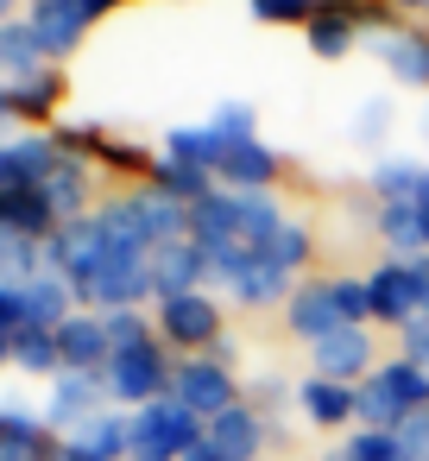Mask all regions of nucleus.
<instances>
[{"mask_svg":"<svg viewBox=\"0 0 429 461\" xmlns=\"http://www.w3.org/2000/svg\"><path fill=\"white\" fill-rule=\"evenodd\" d=\"M372 316V297H366V278H309L290 291L284 303V322L303 335V341H322L335 329H360Z\"/></svg>","mask_w":429,"mask_h":461,"instance_id":"nucleus-1","label":"nucleus"},{"mask_svg":"<svg viewBox=\"0 0 429 461\" xmlns=\"http://www.w3.org/2000/svg\"><path fill=\"white\" fill-rule=\"evenodd\" d=\"M353 411L366 429H398L410 411H429V366H416V360L372 366L353 392Z\"/></svg>","mask_w":429,"mask_h":461,"instance_id":"nucleus-2","label":"nucleus"},{"mask_svg":"<svg viewBox=\"0 0 429 461\" xmlns=\"http://www.w3.org/2000/svg\"><path fill=\"white\" fill-rule=\"evenodd\" d=\"M202 442V417L177 398H152L133 411V461H183Z\"/></svg>","mask_w":429,"mask_h":461,"instance_id":"nucleus-3","label":"nucleus"},{"mask_svg":"<svg viewBox=\"0 0 429 461\" xmlns=\"http://www.w3.org/2000/svg\"><path fill=\"white\" fill-rule=\"evenodd\" d=\"M108 398L121 404H152V398H171V360L158 354V341H139V348H114L108 366Z\"/></svg>","mask_w":429,"mask_h":461,"instance_id":"nucleus-4","label":"nucleus"},{"mask_svg":"<svg viewBox=\"0 0 429 461\" xmlns=\"http://www.w3.org/2000/svg\"><path fill=\"white\" fill-rule=\"evenodd\" d=\"M360 51H372L391 70V83L429 89V32H416V26H379V20L360 14Z\"/></svg>","mask_w":429,"mask_h":461,"instance_id":"nucleus-5","label":"nucleus"},{"mask_svg":"<svg viewBox=\"0 0 429 461\" xmlns=\"http://www.w3.org/2000/svg\"><path fill=\"white\" fill-rule=\"evenodd\" d=\"M171 398L196 417H221V411H234V373L209 354H190L171 366Z\"/></svg>","mask_w":429,"mask_h":461,"instance_id":"nucleus-6","label":"nucleus"},{"mask_svg":"<svg viewBox=\"0 0 429 461\" xmlns=\"http://www.w3.org/2000/svg\"><path fill=\"white\" fill-rule=\"evenodd\" d=\"M158 329H165V341H177V348H215L221 341V303L209 297V291H183V297H165L158 303Z\"/></svg>","mask_w":429,"mask_h":461,"instance_id":"nucleus-7","label":"nucleus"},{"mask_svg":"<svg viewBox=\"0 0 429 461\" xmlns=\"http://www.w3.org/2000/svg\"><path fill=\"white\" fill-rule=\"evenodd\" d=\"M146 272H152V297H183V291H202L209 285V259H202V240H165L146 253Z\"/></svg>","mask_w":429,"mask_h":461,"instance_id":"nucleus-8","label":"nucleus"},{"mask_svg":"<svg viewBox=\"0 0 429 461\" xmlns=\"http://www.w3.org/2000/svg\"><path fill=\"white\" fill-rule=\"evenodd\" d=\"M366 297H372V316L391 322V329L423 316V291H416V272L404 259H385L379 272H366Z\"/></svg>","mask_w":429,"mask_h":461,"instance_id":"nucleus-9","label":"nucleus"},{"mask_svg":"<svg viewBox=\"0 0 429 461\" xmlns=\"http://www.w3.org/2000/svg\"><path fill=\"white\" fill-rule=\"evenodd\" d=\"M102 259H108V253H102V234H95L89 215H83V221H64V228L45 240V272H58V278H70V285H83Z\"/></svg>","mask_w":429,"mask_h":461,"instance_id":"nucleus-10","label":"nucleus"},{"mask_svg":"<svg viewBox=\"0 0 429 461\" xmlns=\"http://www.w3.org/2000/svg\"><path fill=\"white\" fill-rule=\"evenodd\" d=\"M102 398H108V379H102V373H76V366H64L58 385H51L45 417H51L58 429H83L89 417H102Z\"/></svg>","mask_w":429,"mask_h":461,"instance_id":"nucleus-11","label":"nucleus"},{"mask_svg":"<svg viewBox=\"0 0 429 461\" xmlns=\"http://www.w3.org/2000/svg\"><path fill=\"white\" fill-rule=\"evenodd\" d=\"M95 234H102V253L108 259H146L152 253V234H146V221H139V209H133V196H114V203H95Z\"/></svg>","mask_w":429,"mask_h":461,"instance_id":"nucleus-12","label":"nucleus"},{"mask_svg":"<svg viewBox=\"0 0 429 461\" xmlns=\"http://www.w3.org/2000/svg\"><path fill=\"white\" fill-rule=\"evenodd\" d=\"M58 354H64V366H76V373H102L108 354H114L102 310H76V316L58 329Z\"/></svg>","mask_w":429,"mask_h":461,"instance_id":"nucleus-13","label":"nucleus"},{"mask_svg":"<svg viewBox=\"0 0 429 461\" xmlns=\"http://www.w3.org/2000/svg\"><path fill=\"white\" fill-rule=\"evenodd\" d=\"M309 360H316V373L322 379H360V373H372V341H366V329H335V335H322V341H309Z\"/></svg>","mask_w":429,"mask_h":461,"instance_id":"nucleus-14","label":"nucleus"},{"mask_svg":"<svg viewBox=\"0 0 429 461\" xmlns=\"http://www.w3.org/2000/svg\"><path fill=\"white\" fill-rule=\"evenodd\" d=\"M39 190H45V203H51L58 228H64V221L95 215V209H89V158H83V152H64V165H58V171H51Z\"/></svg>","mask_w":429,"mask_h":461,"instance_id":"nucleus-15","label":"nucleus"},{"mask_svg":"<svg viewBox=\"0 0 429 461\" xmlns=\"http://www.w3.org/2000/svg\"><path fill=\"white\" fill-rule=\"evenodd\" d=\"M70 303H76V285H70V278H58V272H39V278H32V285L20 291L26 329H51V335H58V329H64V322L76 316Z\"/></svg>","mask_w":429,"mask_h":461,"instance_id":"nucleus-16","label":"nucleus"},{"mask_svg":"<svg viewBox=\"0 0 429 461\" xmlns=\"http://www.w3.org/2000/svg\"><path fill=\"white\" fill-rule=\"evenodd\" d=\"M95 20L89 14H76L70 0H32V32H39V45H45V58H70L76 45H83V32H89Z\"/></svg>","mask_w":429,"mask_h":461,"instance_id":"nucleus-17","label":"nucleus"},{"mask_svg":"<svg viewBox=\"0 0 429 461\" xmlns=\"http://www.w3.org/2000/svg\"><path fill=\"white\" fill-rule=\"evenodd\" d=\"M228 146H234V140H228L215 121H202V127H171V133L158 140V152H165V158H177V165H196V171H221Z\"/></svg>","mask_w":429,"mask_h":461,"instance_id":"nucleus-18","label":"nucleus"},{"mask_svg":"<svg viewBox=\"0 0 429 461\" xmlns=\"http://www.w3.org/2000/svg\"><path fill=\"white\" fill-rule=\"evenodd\" d=\"M215 177H221V190H272V177H278V152H272L265 140H234Z\"/></svg>","mask_w":429,"mask_h":461,"instance_id":"nucleus-19","label":"nucleus"},{"mask_svg":"<svg viewBox=\"0 0 429 461\" xmlns=\"http://www.w3.org/2000/svg\"><path fill=\"white\" fill-rule=\"evenodd\" d=\"M379 240H385V253L391 259H423L429 253V215L416 209V203H385L379 209Z\"/></svg>","mask_w":429,"mask_h":461,"instance_id":"nucleus-20","label":"nucleus"},{"mask_svg":"<svg viewBox=\"0 0 429 461\" xmlns=\"http://www.w3.org/2000/svg\"><path fill=\"white\" fill-rule=\"evenodd\" d=\"M202 442H209V448H215L221 461H253V455H259V417H253L246 404H234V411L209 417Z\"/></svg>","mask_w":429,"mask_h":461,"instance_id":"nucleus-21","label":"nucleus"},{"mask_svg":"<svg viewBox=\"0 0 429 461\" xmlns=\"http://www.w3.org/2000/svg\"><path fill=\"white\" fill-rule=\"evenodd\" d=\"M133 209H139L152 247H165V240H190V203H177V196H165V190L146 184V190H133Z\"/></svg>","mask_w":429,"mask_h":461,"instance_id":"nucleus-22","label":"nucleus"},{"mask_svg":"<svg viewBox=\"0 0 429 461\" xmlns=\"http://www.w3.org/2000/svg\"><path fill=\"white\" fill-rule=\"evenodd\" d=\"M70 442H76L89 461H121V455H133V417L102 411V417H89L83 429H70Z\"/></svg>","mask_w":429,"mask_h":461,"instance_id":"nucleus-23","label":"nucleus"},{"mask_svg":"<svg viewBox=\"0 0 429 461\" xmlns=\"http://www.w3.org/2000/svg\"><path fill=\"white\" fill-rule=\"evenodd\" d=\"M45 70V45L32 32V20H7L0 26V77L20 83V77H39Z\"/></svg>","mask_w":429,"mask_h":461,"instance_id":"nucleus-24","label":"nucleus"},{"mask_svg":"<svg viewBox=\"0 0 429 461\" xmlns=\"http://www.w3.org/2000/svg\"><path fill=\"white\" fill-rule=\"evenodd\" d=\"M51 436H45V423L39 417H26V411H0V461H51Z\"/></svg>","mask_w":429,"mask_h":461,"instance_id":"nucleus-25","label":"nucleus"},{"mask_svg":"<svg viewBox=\"0 0 429 461\" xmlns=\"http://www.w3.org/2000/svg\"><path fill=\"white\" fill-rule=\"evenodd\" d=\"M303 32H309V51H316V58H347V51L360 45V14H353V7H322Z\"/></svg>","mask_w":429,"mask_h":461,"instance_id":"nucleus-26","label":"nucleus"},{"mask_svg":"<svg viewBox=\"0 0 429 461\" xmlns=\"http://www.w3.org/2000/svg\"><path fill=\"white\" fill-rule=\"evenodd\" d=\"M234 228H240V240H246V247H265V240L284 228V215H278L272 190H234Z\"/></svg>","mask_w":429,"mask_h":461,"instance_id":"nucleus-27","label":"nucleus"},{"mask_svg":"<svg viewBox=\"0 0 429 461\" xmlns=\"http://www.w3.org/2000/svg\"><path fill=\"white\" fill-rule=\"evenodd\" d=\"M297 404H303L309 423H347V417H360V411H353V392H347L341 379H322V373L297 385Z\"/></svg>","mask_w":429,"mask_h":461,"instance_id":"nucleus-28","label":"nucleus"},{"mask_svg":"<svg viewBox=\"0 0 429 461\" xmlns=\"http://www.w3.org/2000/svg\"><path fill=\"white\" fill-rule=\"evenodd\" d=\"M234 303H246V310H265V303H290V272H278V266H265L259 253H253V266L234 278Z\"/></svg>","mask_w":429,"mask_h":461,"instance_id":"nucleus-29","label":"nucleus"},{"mask_svg":"<svg viewBox=\"0 0 429 461\" xmlns=\"http://www.w3.org/2000/svg\"><path fill=\"white\" fill-rule=\"evenodd\" d=\"M7 146H13V165L26 171V184H45V177L64 165V152H70L58 133H13Z\"/></svg>","mask_w":429,"mask_h":461,"instance_id":"nucleus-30","label":"nucleus"},{"mask_svg":"<svg viewBox=\"0 0 429 461\" xmlns=\"http://www.w3.org/2000/svg\"><path fill=\"white\" fill-rule=\"evenodd\" d=\"M209 177H215V171H196V165H177V158H158V165H152V190H165V196H177V203L215 196Z\"/></svg>","mask_w":429,"mask_h":461,"instance_id":"nucleus-31","label":"nucleus"},{"mask_svg":"<svg viewBox=\"0 0 429 461\" xmlns=\"http://www.w3.org/2000/svg\"><path fill=\"white\" fill-rule=\"evenodd\" d=\"M416 184H423V165H416V158H385V165L372 171L379 209H385V203H416Z\"/></svg>","mask_w":429,"mask_h":461,"instance_id":"nucleus-32","label":"nucleus"},{"mask_svg":"<svg viewBox=\"0 0 429 461\" xmlns=\"http://www.w3.org/2000/svg\"><path fill=\"white\" fill-rule=\"evenodd\" d=\"M13 360H20L26 373H51V379L64 373V354H58V335H51V329H20V335H13Z\"/></svg>","mask_w":429,"mask_h":461,"instance_id":"nucleus-33","label":"nucleus"},{"mask_svg":"<svg viewBox=\"0 0 429 461\" xmlns=\"http://www.w3.org/2000/svg\"><path fill=\"white\" fill-rule=\"evenodd\" d=\"M259 259H265V266H278V272H297V266L309 259V228H303V221H284V228L259 247Z\"/></svg>","mask_w":429,"mask_h":461,"instance_id":"nucleus-34","label":"nucleus"},{"mask_svg":"<svg viewBox=\"0 0 429 461\" xmlns=\"http://www.w3.org/2000/svg\"><path fill=\"white\" fill-rule=\"evenodd\" d=\"M13 108H20V114H51V108H58V77H51V70L20 77V83H13Z\"/></svg>","mask_w":429,"mask_h":461,"instance_id":"nucleus-35","label":"nucleus"},{"mask_svg":"<svg viewBox=\"0 0 429 461\" xmlns=\"http://www.w3.org/2000/svg\"><path fill=\"white\" fill-rule=\"evenodd\" d=\"M253 7V20H265V26H309L322 7L316 0H246Z\"/></svg>","mask_w":429,"mask_h":461,"instance_id":"nucleus-36","label":"nucleus"},{"mask_svg":"<svg viewBox=\"0 0 429 461\" xmlns=\"http://www.w3.org/2000/svg\"><path fill=\"white\" fill-rule=\"evenodd\" d=\"M347 455H353V461H404V448H398L391 429H360V436L347 442Z\"/></svg>","mask_w":429,"mask_h":461,"instance_id":"nucleus-37","label":"nucleus"},{"mask_svg":"<svg viewBox=\"0 0 429 461\" xmlns=\"http://www.w3.org/2000/svg\"><path fill=\"white\" fill-rule=\"evenodd\" d=\"M102 322H108V341H114V348H139V341H152L139 310H102Z\"/></svg>","mask_w":429,"mask_h":461,"instance_id":"nucleus-38","label":"nucleus"},{"mask_svg":"<svg viewBox=\"0 0 429 461\" xmlns=\"http://www.w3.org/2000/svg\"><path fill=\"white\" fill-rule=\"evenodd\" d=\"M398 448H404V461H429V411H410L398 429Z\"/></svg>","mask_w":429,"mask_h":461,"instance_id":"nucleus-39","label":"nucleus"},{"mask_svg":"<svg viewBox=\"0 0 429 461\" xmlns=\"http://www.w3.org/2000/svg\"><path fill=\"white\" fill-rule=\"evenodd\" d=\"M209 121H215L228 140H259V127H253V108H246V102H221Z\"/></svg>","mask_w":429,"mask_h":461,"instance_id":"nucleus-40","label":"nucleus"},{"mask_svg":"<svg viewBox=\"0 0 429 461\" xmlns=\"http://www.w3.org/2000/svg\"><path fill=\"white\" fill-rule=\"evenodd\" d=\"M20 190H39V184H26V171L13 165V146L0 140V203H7V196H20Z\"/></svg>","mask_w":429,"mask_h":461,"instance_id":"nucleus-41","label":"nucleus"},{"mask_svg":"<svg viewBox=\"0 0 429 461\" xmlns=\"http://www.w3.org/2000/svg\"><path fill=\"white\" fill-rule=\"evenodd\" d=\"M385 114H391L385 102H366V114L353 121V140H360V146H379V133H385Z\"/></svg>","mask_w":429,"mask_h":461,"instance_id":"nucleus-42","label":"nucleus"},{"mask_svg":"<svg viewBox=\"0 0 429 461\" xmlns=\"http://www.w3.org/2000/svg\"><path fill=\"white\" fill-rule=\"evenodd\" d=\"M20 329H26V310H20V291H0V335H7V341H13Z\"/></svg>","mask_w":429,"mask_h":461,"instance_id":"nucleus-43","label":"nucleus"},{"mask_svg":"<svg viewBox=\"0 0 429 461\" xmlns=\"http://www.w3.org/2000/svg\"><path fill=\"white\" fill-rule=\"evenodd\" d=\"M410 272H416V291H423V316H429V253H423V259H410Z\"/></svg>","mask_w":429,"mask_h":461,"instance_id":"nucleus-44","label":"nucleus"},{"mask_svg":"<svg viewBox=\"0 0 429 461\" xmlns=\"http://www.w3.org/2000/svg\"><path fill=\"white\" fill-rule=\"evenodd\" d=\"M13 121H20V108H13V89H0V133H7Z\"/></svg>","mask_w":429,"mask_h":461,"instance_id":"nucleus-45","label":"nucleus"},{"mask_svg":"<svg viewBox=\"0 0 429 461\" xmlns=\"http://www.w3.org/2000/svg\"><path fill=\"white\" fill-rule=\"evenodd\" d=\"M51 461H89V455H83V448H76V442H70V436H64V442H58V448H51Z\"/></svg>","mask_w":429,"mask_h":461,"instance_id":"nucleus-46","label":"nucleus"},{"mask_svg":"<svg viewBox=\"0 0 429 461\" xmlns=\"http://www.w3.org/2000/svg\"><path fill=\"white\" fill-rule=\"evenodd\" d=\"M183 461H221V455H215V448H209V442H196V448H190V455H183Z\"/></svg>","mask_w":429,"mask_h":461,"instance_id":"nucleus-47","label":"nucleus"},{"mask_svg":"<svg viewBox=\"0 0 429 461\" xmlns=\"http://www.w3.org/2000/svg\"><path fill=\"white\" fill-rule=\"evenodd\" d=\"M391 7H404V14H429V0H391Z\"/></svg>","mask_w":429,"mask_h":461,"instance_id":"nucleus-48","label":"nucleus"},{"mask_svg":"<svg viewBox=\"0 0 429 461\" xmlns=\"http://www.w3.org/2000/svg\"><path fill=\"white\" fill-rule=\"evenodd\" d=\"M7 20H13V0H0V26H7Z\"/></svg>","mask_w":429,"mask_h":461,"instance_id":"nucleus-49","label":"nucleus"},{"mask_svg":"<svg viewBox=\"0 0 429 461\" xmlns=\"http://www.w3.org/2000/svg\"><path fill=\"white\" fill-rule=\"evenodd\" d=\"M0 360H13V341H7V335H0Z\"/></svg>","mask_w":429,"mask_h":461,"instance_id":"nucleus-50","label":"nucleus"},{"mask_svg":"<svg viewBox=\"0 0 429 461\" xmlns=\"http://www.w3.org/2000/svg\"><path fill=\"white\" fill-rule=\"evenodd\" d=\"M316 7H322V0H316Z\"/></svg>","mask_w":429,"mask_h":461,"instance_id":"nucleus-51","label":"nucleus"}]
</instances>
